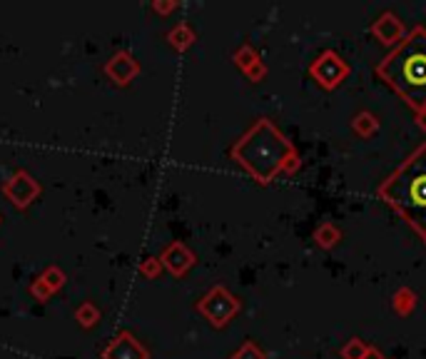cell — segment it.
Here are the masks:
<instances>
[{"label":"cell","mask_w":426,"mask_h":359,"mask_svg":"<svg viewBox=\"0 0 426 359\" xmlns=\"http://www.w3.org/2000/svg\"><path fill=\"white\" fill-rule=\"evenodd\" d=\"M379 73L414 105L426 108V30H414L409 40L381 62Z\"/></svg>","instance_id":"obj_1"},{"label":"cell","mask_w":426,"mask_h":359,"mask_svg":"<svg viewBox=\"0 0 426 359\" xmlns=\"http://www.w3.org/2000/svg\"><path fill=\"white\" fill-rule=\"evenodd\" d=\"M384 195L426 235V147L394 175L384 187Z\"/></svg>","instance_id":"obj_2"},{"label":"cell","mask_w":426,"mask_h":359,"mask_svg":"<svg viewBox=\"0 0 426 359\" xmlns=\"http://www.w3.org/2000/svg\"><path fill=\"white\" fill-rule=\"evenodd\" d=\"M287 150L289 147L284 145V140L275 132V127L262 123L260 127H255L247 138L242 140V145L234 150V155H237L242 165L249 167L257 177L267 180V177H272V173L279 167V162H282Z\"/></svg>","instance_id":"obj_3"},{"label":"cell","mask_w":426,"mask_h":359,"mask_svg":"<svg viewBox=\"0 0 426 359\" xmlns=\"http://www.w3.org/2000/svg\"><path fill=\"white\" fill-rule=\"evenodd\" d=\"M3 195H5L10 205L18 210H28L38 197H40V182L25 170H18L13 177L3 185Z\"/></svg>","instance_id":"obj_4"},{"label":"cell","mask_w":426,"mask_h":359,"mask_svg":"<svg viewBox=\"0 0 426 359\" xmlns=\"http://www.w3.org/2000/svg\"><path fill=\"white\" fill-rule=\"evenodd\" d=\"M199 310L205 312L214 325H225V322L232 317V312L237 310V304H234V299L229 297L227 292L217 287V290H212L202 302H199Z\"/></svg>","instance_id":"obj_5"},{"label":"cell","mask_w":426,"mask_h":359,"mask_svg":"<svg viewBox=\"0 0 426 359\" xmlns=\"http://www.w3.org/2000/svg\"><path fill=\"white\" fill-rule=\"evenodd\" d=\"M140 73L138 60L130 55V53H115L110 60L105 62V75L110 77L115 85H130Z\"/></svg>","instance_id":"obj_6"},{"label":"cell","mask_w":426,"mask_h":359,"mask_svg":"<svg viewBox=\"0 0 426 359\" xmlns=\"http://www.w3.org/2000/svg\"><path fill=\"white\" fill-rule=\"evenodd\" d=\"M103 359H147V349L132 337L130 332H120L103 349Z\"/></svg>","instance_id":"obj_7"},{"label":"cell","mask_w":426,"mask_h":359,"mask_svg":"<svg viewBox=\"0 0 426 359\" xmlns=\"http://www.w3.org/2000/svg\"><path fill=\"white\" fill-rule=\"evenodd\" d=\"M160 262L165 264L167 269H170L172 275H185L187 269L192 267L195 257L192 252L185 247V245H179V242H175V245H170V247L162 252V257H160Z\"/></svg>","instance_id":"obj_8"},{"label":"cell","mask_w":426,"mask_h":359,"mask_svg":"<svg viewBox=\"0 0 426 359\" xmlns=\"http://www.w3.org/2000/svg\"><path fill=\"white\" fill-rule=\"evenodd\" d=\"M75 319L85 327V330H90V327H95L97 322H100V310H97L92 302H83L75 310Z\"/></svg>","instance_id":"obj_9"},{"label":"cell","mask_w":426,"mask_h":359,"mask_svg":"<svg viewBox=\"0 0 426 359\" xmlns=\"http://www.w3.org/2000/svg\"><path fill=\"white\" fill-rule=\"evenodd\" d=\"M40 280L48 284L53 292H58V290H62V287H65V272H62L60 267H55V264H50V267L42 269Z\"/></svg>","instance_id":"obj_10"},{"label":"cell","mask_w":426,"mask_h":359,"mask_svg":"<svg viewBox=\"0 0 426 359\" xmlns=\"http://www.w3.org/2000/svg\"><path fill=\"white\" fill-rule=\"evenodd\" d=\"M192 40H195V35H192V30L187 28V25H177V28L170 33L172 48H177V50H185Z\"/></svg>","instance_id":"obj_11"},{"label":"cell","mask_w":426,"mask_h":359,"mask_svg":"<svg viewBox=\"0 0 426 359\" xmlns=\"http://www.w3.org/2000/svg\"><path fill=\"white\" fill-rule=\"evenodd\" d=\"M140 272H142L145 277L155 280V277H160V272H162V262H160L158 257H147V260L140 264Z\"/></svg>","instance_id":"obj_12"},{"label":"cell","mask_w":426,"mask_h":359,"mask_svg":"<svg viewBox=\"0 0 426 359\" xmlns=\"http://www.w3.org/2000/svg\"><path fill=\"white\" fill-rule=\"evenodd\" d=\"M30 295H33V297L38 299V302H48L50 295H53V290H50L48 284H45L40 280V277H38V280H35V282L30 284Z\"/></svg>","instance_id":"obj_13"},{"label":"cell","mask_w":426,"mask_h":359,"mask_svg":"<svg viewBox=\"0 0 426 359\" xmlns=\"http://www.w3.org/2000/svg\"><path fill=\"white\" fill-rule=\"evenodd\" d=\"M344 354H349L351 359H362V357H364V349H362V345H359V342H354V345H351Z\"/></svg>","instance_id":"obj_14"},{"label":"cell","mask_w":426,"mask_h":359,"mask_svg":"<svg viewBox=\"0 0 426 359\" xmlns=\"http://www.w3.org/2000/svg\"><path fill=\"white\" fill-rule=\"evenodd\" d=\"M155 10H158V13H170V10H175V3H155Z\"/></svg>","instance_id":"obj_15"},{"label":"cell","mask_w":426,"mask_h":359,"mask_svg":"<svg viewBox=\"0 0 426 359\" xmlns=\"http://www.w3.org/2000/svg\"><path fill=\"white\" fill-rule=\"evenodd\" d=\"M237 359H257V354H255L252 347H247V349H242V352L237 354Z\"/></svg>","instance_id":"obj_16"}]
</instances>
